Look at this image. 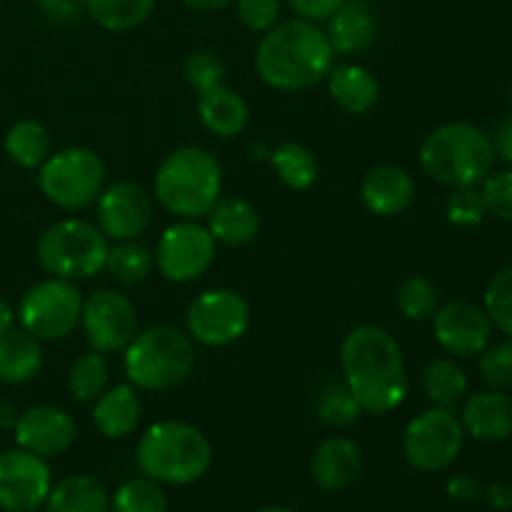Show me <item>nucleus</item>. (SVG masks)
<instances>
[{"label": "nucleus", "mask_w": 512, "mask_h": 512, "mask_svg": "<svg viewBox=\"0 0 512 512\" xmlns=\"http://www.w3.org/2000/svg\"><path fill=\"white\" fill-rule=\"evenodd\" d=\"M343 383L363 413L385 415L408 398L410 378L403 348L380 325H358L340 345Z\"/></svg>", "instance_id": "1"}, {"label": "nucleus", "mask_w": 512, "mask_h": 512, "mask_svg": "<svg viewBox=\"0 0 512 512\" xmlns=\"http://www.w3.org/2000/svg\"><path fill=\"white\" fill-rule=\"evenodd\" d=\"M335 65V50L318 23L293 18L273 25L255 48V70L270 88L298 93L325 80Z\"/></svg>", "instance_id": "2"}, {"label": "nucleus", "mask_w": 512, "mask_h": 512, "mask_svg": "<svg viewBox=\"0 0 512 512\" xmlns=\"http://www.w3.org/2000/svg\"><path fill=\"white\" fill-rule=\"evenodd\" d=\"M135 463L158 485H190L208 473L213 445L195 425L160 420L140 435Z\"/></svg>", "instance_id": "3"}, {"label": "nucleus", "mask_w": 512, "mask_h": 512, "mask_svg": "<svg viewBox=\"0 0 512 512\" xmlns=\"http://www.w3.org/2000/svg\"><path fill=\"white\" fill-rule=\"evenodd\" d=\"M155 198L180 220H198L210 213L223 190V168L210 150L185 145L165 155L153 180Z\"/></svg>", "instance_id": "4"}, {"label": "nucleus", "mask_w": 512, "mask_h": 512, "mask_svg": "<svg viewBox=\"0 0 512 512\" xmlns=\"http://www.w3.org/2000/svg\"><path fill=\"white\" fill-rule=\"evenodd\" d=\"M493 145L473 123L438 125L420 145V168L448 188H478L493 170Z\"/></svg>", "instance_id": "5"}, {"label": "nucleus", "mask_w": 512, "mask_h": 512, "mask_svg": "<svg viewBox=\"0 0 512 512\" xmlns=\"http://www.w3.org/2000/svg\"><path fill=\"white\" fill-rule=\"evenodd\" d=\"M195 368L193 338L175 325H150L135 333L123 350V370L128 383L145 393L178 388Z\"/></svg>", "instance_id": "6"}, {"label": "nucleus", "mask_w": 512, "mask_h": 512, "mask_svg": "<svg viewBox=\"0 0 512 512\" xmlns=\"http://www.w3.org/2000/svg\"><path fill=\"white\" fill-rule=\"evenodd\" d=\"M110 240L103 230L90 220L65 218L48 225L35 245L38 263L50 278L70 280H90L105 270L108 263Z\"/></svg>", "instance_id": "7"}, {"label": "nucleus", "mask_w": 512, "mask_h": 512, "mask_svg": "<svg viewBox=\"0 0 512 512\" xmlns=\"http://www.w3.org/2000/svg\"><path fill=\"white\" fill-rule=\"evenodd\" d=\"M40 193L60 210H85L105 188V163L95 150L63 148L50 153L38 173Z\"/></svg>", "instance_id": "8"}, {"label": "nucleus", "mask_w": 512, "mask_h": 512, "mask_svg": "<svg viewBox=\"0 0 512 512\" xmlns=\"http://www.w3.org/2000/svg\"><path fill=\"white\" fill-rule=\"evenodd\" d=\"M83 293L70 280L48 278L30 285L18 303L20 328L38 340H63L80 325Z\"/></svg>", "instance_id": "9"}, {"label": "nucleus", "mask_w": 512, "mask_h": 512, "mask_svg": "<svg viewBox=\"0 0 512 512\" xmlns=\"http://www.w3.org/2000/svg\"><path fill=\"white\" fill-rule=\"evenodd\" d=\"M465 443L460 415L453 408L433 405L415 415L403 433V455L420 473H440L458 460Z\"/></svg>", "instance_id": "10"}, {"label": "nucleus", "mask_w": 512, "mask_h": 512, "mask_svg": "<svg viewBox=\"0 0 512 512\" xmlns=\"http://www.w3.org/2000/svg\"><path fill=\"white\" fill-rule=\"evenodd\" d=\"M188 335L208 348L238 343L250 325V305L238 290L213 288L200 293L185 315Z\"/></svg>", "instance_id": "11"}, {"label": "nucleus", "mask_w": 512, "mask_h": 512, "mask_svg": "<svg viewBox=\"0 0 512 512\" xmlns=\"http://www.w3.org/2000/svg\"><path fill=\"white\" fill-rule=\"evenodd\" d=\"M155 268L170 283H195L215 260V240L198 220H178L163 230L155 245Z\"/></svg>", "instance_id": "12"}, {"label": "nucleus", "mask_w": 512, "mask_h": 512, "mask_svg": "<svg viewBox=\"0 0 512 512\" xmlns=\"http://www.w3.org/2000/svg\"><path fill=\"white\" fill-rule=\"evenodd\" d=\"M80 325L93 350L103 355L123 353L138 333V313L128 295L103 288L83 300Z\"/></svg>", "instance_id": "13"}, {"label": "nucleus", "mask_w": 512, "mask_h": 512, "mask_svg": "<svg viewBox=\"0 0 512 512\" xmlns=\"http://www.w3.org/2000/svg\"><path fill=\"white\" fill-rule=\"evenodd\" d=\"M53 475L40 455L23 448L0 453V510L33 512L48 500Z\"/></svg>", "instance_id": "14"}, {"label": "nucleus", "mask_w": 512, "mask_h": 512, "mask_svg": "<svg viewBox=\"0 0 512 512\" xmlns=\"http://www.w3.org/2000/svg\"><path fill=\"white\" fill-rule=\"evenodd\" d=\"M153 220V200L145 193L143 185L133 180H118V183L103 188L95 200V225L103 230L108 240H138L148 230Z\"/></svg>", "instance_id": "15"}, {"label": "nucleus", "mask_w": 512, "mask_h": 512, "mask_svg": "<svg viewBox=\"0 0 512 512\" xmlns=\"http://www.w3.org/2000/svg\"><path fill=\"white\" fill-rule=\"evenodd\" d=\"M433 335L445 353L455 358H475L493 340V323L480 305L470 300H450L433 315Z\"/></svg>", "instance_id": "16"}, {"label": "nucleus", "mask_w": 512, "mask_h": 512, "mask_svg": "<svg viewBox=\"0 0 512 512\" xmlns=\"http://www.w3.org/2000/svg\"><path fill=\"white\" fill-rule=\"evenodd\" d=\"M15 443L40 458H55L75 443V420L58 405H33L15 418Z\"/></svg>", "instance_id": "17"}, {"label": "nucleus", "mask_w": 512, "mask_h": 512, "mask_svg": "<svg viewBox=\"0 0 512 512\" xmlns=\"http://www.w3.org/2000/svg\"><path fill=\"white\" fill-rule=\"evenodd\" d=\"M360 198L373 215L395 218L415 203V180L400 165H375L360 183Z\"/></svg>", "instance_id": "18"}, {"label": "nucleus", "mask_w": 512, "mask_h": 512, "mask_svg": "<svg viewBox=\"0 0 512 512\" xmlns=\"http://www.w3.org/2000/svg\"><path fill=\"white\" fill-rule=\"evenodd\" d=\"M325 23L335 55L365 53L378 38V13L370 0H345Z\"/></svg>", "instance_id": "19"}, {"label": "nucleus", "mask_w": 512, "mask_h": 512, "mask_svg": "<svg viewBox=\"0 0 512 512\" xmlns=\"http://www.w3.org/2000/svg\"><path fill=\"white\" fill-rule=\"evenodd\" d=\"M465 435L480 443H503L512 438V395L503 390H483L465 400L460 415Z\"/></svg>", "instance_id": "20"}, {"label": "nucleus", "mask_w": 512, "mask_h": 512, "mask_svg": "<svg viewBox=\"0 0 512 512\" xmlns=\"http://www.w3.org/2000/svg\"><path fill=\"white\" fill-rule=\"evenodd\" d=\"M205 218H208L205 228L210 230L215 243L230 245V248L253 243L260 233L258 210L240 195H220Z\"/></svg>", "instance_id": "21"}, {"label": "nucleus", "mask_w": 512, "mask_h": 512, "mask_svg": "<svg viewBox=\"0 0 512 512\" xmlns=\"http://www.w3.org/2000/svg\"><path fill=\"white\" fill-rule=\"evenodd\" d=\"M360 468H363V455L355 440L350 438H328L320 443L313 455V480L328 493L350 488L358 480Z\"/></svg>", "instance_id": "22"}, {"label": "nucleus", "mask_w": 512, "mask_h": 512, "mask_svg": "<svg viewBox=\"0 0 512 512\" xmlns=\"http://www.w3.org/2000/svg\"><path fill=\"white\" fill-rule=\"evenodd\" d=\"M198 118L218 138H238L250 123V110L238 90L228 88L225 83L198 93Z\"/></svg>", "instance_id": "23"}, {"label": "nucleus", "mask_w": 512, "mask_h": 512, "mask_svg": "<svg viewBox=\"0 0 512 512\" xmlns=\"http://www.w3.org/2000/svg\"><path fill=\"white\" fill-rule=\"evenodd\" d=\"M325 83L333 103L350 115H368L380 100L378 78L358 63L333 65Z\"/></svg>", "instance_id": "24"}, {"label": "nucleus", "mask_w": 512, "mask_h": 512, "mask_svg": "<svg viewBox=\"0 0 512 512\" xmlns=\"http://www.w3.org/2000/svg\"><path fill=\"white\" fill-rule=\"evenodd\" d=\"M140 418H143V403H140L138 390L130 383L105 388V393L95 400L93 423L105 438H128L140 425Z\"/></svg>", "instance_id": "25"}, {"label": "nucleus", "mask_w": 512, "mask_h": 512, "mask_svg": "<svg viewBox=\"0 0 512 512\" xmlns=\"http://www.w3.org/2000/svg\"><path fill=\"white\" fill-rule=\"evenodd\" d=\"M43 368V348L35 335L23 328H10L0 335V383H30Z\"/></svg>", "instance_id": "26"}, {"label": "nucleus", "mask_w": 512, "mask_h": 512, "mask_svg": "<svg viewBox=\"0 0 512 512\" xmlns=\"http://www.w3.org/2000/svg\"><path fill=\"white\" fill-rule=\"evenodd\" d=\"M45 512H110V495L93 475H70L50 488Z\"/></svg>", "instance_id": "27"}, {"label": "nucleus", "mask_w": 512, "mask_h": 512, "mask_svg": "<svg viewBox=\"0 0 512 512\" xmlns=\"http://www.w3.org/2000/svg\"><path fill=\"white\" fill-rule=\"evenodd\" d=\"M420 383L430 403L438 408H455L468 393V375L453 358L430 360L420 375Z\"/></svg>", "instance_id": "28"}, {"label": "nucleus", "mask_w": 512, "mask_h": 512, "mask_svg": "<svg viewBox=\"0 0 512 512\" xmlns=\"http://www.w3.org/2000/svg\"><path fill=\"white\" fill-rule=\"evenodd\" d=\"M3 148L8 158L20 168H40L50 155V133L38 120H18L5 133Z\"/></svg>", "instance_id": "29"}, {"label": "nucleus", "mask_w": 512, "mask_h": 512, "mask_svg": "<svg viewBox=\"0 0 512 512\" xmlns=\"http://www.w3.org/2000/svg\"><path fill=\"white\" fill-rule=\"evenodd\" d=\"M270 165L283 185L290 190H308L318 183V160L313 150L305 148L303 143H280L270 153Z\"/></svg>", "instance_id": "30"}, {"label": "nucleus", "mask_w": 512, "mask_h": 512, "mask_svg": "<svg viewBox=\"0 0 512 512\" xmlns=\"http://www.w3.org/2000/svg\"><path fill=\"white\" fill-rule=\"evenodd\" d=\"M158 0H85V13L110 33H125L153 15Z\"/></svg>", "instance_id": "31"}, {"label": "nucleus", "mask_w": 512, "mask_h": 512, "mask_svg": "<svg viewBox=\"0 0 512 512\" xmlns=\"http://www.w3.org/2000/svg\"><path fill=\"white\" fill-rule=\"evenodd\" d=\"M105 270L123 285H138L155 270V255L138 240H120L110 245Z\"/></svg>", "instance_id": "32"}, {"label": "nucleus", "mask_w": 512, "mask_h": 512, "mask_svg": "<svg viewBox=\"0 0 512 512\" xmlns=\"http://www.w3.org/2000/svg\"><path fill=\"white\" fill-rule=\"evenodd\" d=\"M110 380V365L103 353L90 350V353L80 355L68 373V390L75 400L80 403H95L100 395L105 393Z\"/></svg>", "instance_id": "33"}, {"label": "nucleus", "mask_w": 512, "mask_h": 512, "mask_svg": "<svg viewBox=\"0 0 512 512\" xmlns=\"http://www.w3.org/2000/svg\"><path fill=\"white\" fill-rule=\"evenodd\" d=\"M395 305L405 318L415 320V323L433 320L440 308L438 288L425 275H408L395 288Z\"/></svg>", "instance_id": "34"}, {"label": "nucleus", "mask_w": 512, "mask_h": 512, "mask_svg": "<svg viewBox=\"0 0 512 512\" xmlns=\"http://www.w3.org/2000/svg\"><path fill=\"white\" fill-rule=\"evenodd\" d=\"M110 512H168V498L155 480L135 478L115 490Z\"/></svg>", "instance_id": "35"}, {"label": "nucleus", "mask_w": 512, "mask_h": 512, "mask_svg": "<svg viewBox=\"0 0 512 512\" xmlns=\"http://www.w3.org/2000/svg\"><path fill=\"white\" fill-rule=\"evenodd\" d=\"M315 410H318L320 423L328 425V428H348V425H353L363 415V410L355 403V398L345 388V383L325 385L320 390Z\"/></svg>", "instance_id": "36"}, {"label": "nucleus", "mask_w": 512, "mask_h": 512, "mask_svg": "<svg viewBox=\"0 0 512 512\" xmlns=\"http://www.w3.org/2000/svg\"><path fill=\"white\" fill-rule=\"evenodd\" d=\"M485 313L493 328L512 338V265L490 278L485 288Z\"/></svg>", "instance_id": "37"}, {"label": "nucleus", "mask_w": 512, "mask_h": 512, "mask_svg": "<svg viewBox=\"0 0 512 512\" xmlns=\"http://www.w3.org/2000/svg\"><path fill=\"white\" fill-rule=\"evenodd\" d=\"M480 378L490 390H512V338L498 345H488L480 353Z\"/></svg>", "instance_id": "38"}, {"label": "nucleus", "mask_w": 512, "mask_h": 512, "mask_svg": "<svg viewBox=\"0 0 512 512\" xmlns=\"http://www.w3.org/2000/svg\"><path fill=\"white\" fill-rule=\"evenodd\" d=\"M488 215L478 188H453L445 200V218L455 228H475Z\"/></svg>", "instance_id": "39"}, {"label": "nucleus", "mask_w": 512, "mask_h": 512, "mask_svg": "<svg viewBox=\"0 0 512 512\" xmlns=\"http://www.w3.org/2000/svg\"><path fill=\"white\" fill-rule=\"evenodd\" d=\"M183 75L195 93L225 83V63L213 50H193L183 63Z\"/></svg>", "instance_id": "40"}, {"label": "nucleus", "mask_w": 512, "mask_h": 512, "mask_svg": "<svg viewBox=\"0 0 512 512\" xmlns=\"http://www.w3.org/2000/svg\"><path fill=\"white\" fill-rule=\"evenodd\" d=\"M483 203L488 215H495L498 220L512 223V170L493 173L483 180Z\"/></svg>", "instance_id": "41"}, {"label": "nucleus", "mask_w": 512, "mask_h": 512, "mask_svg": "<svg viewBox=\"0 0 512 512\" xmlns=\"http://www.w3.org/2000/svg\"><path fill=\"white\" fill-rule=\"evenodd\" d=\"M238 20L253 33H268L280 20V0H235Z\"/></svg>", "instance_id": "42"}, {"label": "nucleus", "mask_w": 512, "mask_h": 512, "mask_svg": "<svg viewBox=\"0 0 512 512\" xmlns=\"http://www.w3.org/2000/svg\"><path fill=\"white\" fill-rule=\"evenodd\" d=\"M288 3L298 18L310 20V23H325L345 0H288Z\"/></svg>", "instance_id": "43"}, {"label": "nucleus", "mask_w": 512, "mask_h": 512, "mask_svg": "<svg viewBox=\"0 0 512 512\" xmlns=\"http://www.w3.org/2000/svg\"><path fill=\"white\" fill-rule=\"evenodd\" d=\"M490 145H493V153L500 160L512 165V115L495 128V133L490 135Z\"/></svg>", "instance_id": "44"}, {"label": "nucleus", "mask_w": 512, "mask_h": 512, "mask_svg": "<svg viewBox=\"0 0 512 512\" xmlns=\"http://www.w3.org/2000/svg\"><path fill=\"white\" fill-rule=\"evenodd\" d=\"M40 5L55 20H70L85 10V0H40Z\"/></svg>", "instance_id": "45"}, {"label": "nucleus", "mask_w": 512, "mask_h": 512, "mask_svg": "<svg viewBox=\"0 0 512 512\" xmlns=\"http://www.w3.org/2000/svg\"><path fill=\"white\" fill-rule=\"evenodd\" d=\"M478 493V480H473L470 475H455L448 483V495L450 498L460 500V503H470V500L478 498Z\"/></svg>", "instance_id": "46"}, {"label": "nucleus", "mask_w": 512, "mask_h": 512, "mask_svg": "<svg viewBox=\"0 0 512 512\" xmlns=\"http://www.w3.org/2000/svg\"><path fill=\"white\" fill-rule=\"evenodd\" d=\"M188 8L198 10V13H215V10H223L228 5H233L235 0H183Z\"/></svg>", "instance_id": "47"}, {"label": "nucleus", "mask_w": 512, "mask_h": 512, "mask_svg": "<svg viewBox=\"0 0 512 512\" xmlns=\"http://www.w3.org/2000/svg\"><path fill=\"white\" fill-rule=\"evenodd\" d=\"M13 323H15L13 308H10V305L0 298V335L8 333V330L13 328Z\"/></svg>", "instance_id": "48"}, {"label": "nucleus", "mask_w": 512, "mask_h": 512, "mask_svg": "<svg viewBox=\"0 0 512 512\" xmlns=\"http://www.w3.org/2000/svg\"><path fill=\"white\" fill-rule=\"evenodd\" d=\"M258 512H295V510L280 508V505H270V508H263V510H258Z\"/></svg>", "instance_id": "49"}]
</instances>
